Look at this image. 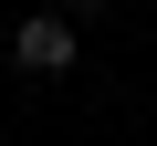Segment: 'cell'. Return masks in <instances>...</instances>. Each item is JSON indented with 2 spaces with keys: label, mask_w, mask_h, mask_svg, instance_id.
I'll use <instances>...</instances> for the list:
<instances>
[{
  "label": "cell",
  "mask_w": 157,
  "mask_h": 146,
  "mask_svg": "<svg viewBox=\"0 0 157 146\" xmlns=\"http://www.w3.org/2000/svg\"><path fill=\"white\" fill-rule=\"evenodd\" d=\"M73 52H84V31H73V11H32V21H11V63L21 73H73Z\"/></svg>",
  "instance_id": "6da1fadb"
},
{
  "label": "cell",
  "mask_w": 157,
  "mask_h": 146,
  "mask_svg": "<svg viewBox=\"0 0 157 146\" xmlns=\"http://www.w3.org/2000/svg\"><path fill=\"white\" fill-rule=\"evenodd\" d=\"M63 11H73V21H94V11H105V0H63Z\"/></svg>",
  "instance_id": "7a4b0ae2"
}]
</instances>
